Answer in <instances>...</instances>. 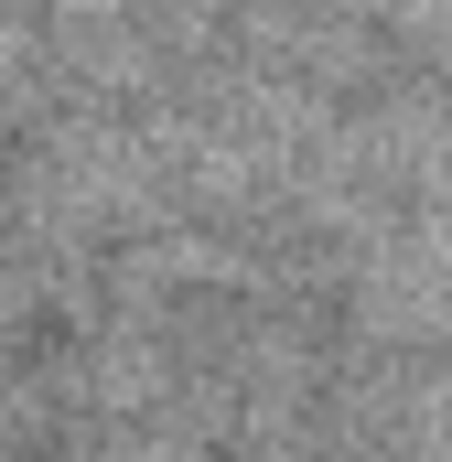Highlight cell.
Segmentation results:
<instances>
[{"label": "cell", "mask_w": 452, "mask_h": 462, "mask_svg": "<svg viewBox=\"0 0 452 462\" xmlns=\"http://www.w3.org/2000/svg\"><path fill=\"white\" fill-rule=\"evenodd\" d=\"M194 11H205V0H194ZM205 22H216V11H205ZM216 32H226V22H216ZM226 43H237V32H226ZM237 54H248V43H237ZM248 65H259V54H248ZM259 76H269V65H259ZM269 87H280V76H269ZM280 97H291V87H280ZM291 108H302V97H291ZM302 118H313V108H302ZM313 129H324V118H313ZM324 140H334V129H324ZM334 151H344V140H334ZM344 162H355V151H344Z\"/></svg>", "instance_id": "obj_1"}]
</instances>
